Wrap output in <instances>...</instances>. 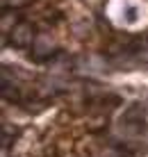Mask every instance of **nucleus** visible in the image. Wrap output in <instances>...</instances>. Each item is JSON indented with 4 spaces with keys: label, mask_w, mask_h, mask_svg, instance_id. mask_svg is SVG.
Segmentation results:
<instances>
[{
    "label": "nucleus",
    "mask_w": 148,
    "mask_h": 157,
    "mask_svg": "<svg viewBox=\"0 0 148 157\" xmlns=\"http://www.w3.org/2000/svg\"><path fill=\"white\" fill-rule=\"evenodd\" d=\"M2 157H146L148 91L2 66Z\"/></svg>",
    "instance_id": "nucleus-1"
},
{
    "label": "nucleus",
    "mask_w": 148,
    "mask_h": 157,
    "mask_svg": "<svg viewBox=\"0 0 148 157\" xmlns=\"http://www.w3.org/2000/svg\"><path fill=\"white\" fill-rule=\"evenodd\" d=\"M2 41L37 66L148 71V0H2Z\"/></svg>",
    "instance_id": "nucleus-2"
}]
</instances>
